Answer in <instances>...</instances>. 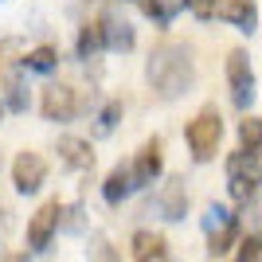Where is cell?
I'll return each instance as SVG.
<instances>
[{"label":"cell","mask_w":262,"mask_h":262,"mask_svg":"<svg viewBox=\"0 0 262 262\" xmlns=\"http://www.w3.org/2000/svg\"><path fill=\"white\" fill-rule=\"evenodd\" d=\"M196 51L188 43H176V39H164V43L153 47L149 63H145V78L153 86L157 98L164 102H176L184 98L188 90L196 86Z\"/></svg>","instance_id":"obj_1"},{"label":"cell","mask_w":262,"mask_h":262,"mask_svg":"<svg viewBox=\"0 0 262 262\" xmlns=\"http://www.w3.org/2000/svg\"><path fill=\"white\" fill-rule=\"evenodd\" d=\"M184 141H188V149H192V157H196L200 164L211 161V157L219 153V141H223V118H219L215 106H204L196 118L188 121Z\"/></svg>","instance_id":"obj_2"},{"label":"cell","mask_w":262,"mask_h":262,"mask_svg":"<svg viewBox=\"0 0 262 262\" xmlns=\"http://www.w3.org/2000/svg\"><path fill=\"white\" fill-rule=\"evenodd\" d=\"M227 188L239 204L258 196V188H262V153H251V149L231 153L227 157Z\"/></svg>","instance_id":"obj_3"},{"label":"cell","mask_w":262,"mask_h":262,"mask_svg":"<svg viewBox=\"0 0 262 262\" xmlns=\"http://www.w3.org/2000/svg\"><path fill=\"white\" fill-rule=\"evenodd\" d=\"M227 86H231V102L239 110H247L254 102V71H251V55L243 47L227 51Z\"/></svg>","instance_id":"obj_4"},{"label":"cell","mask_w":262,"mask_h":262,"mask_svg":"<svg viewBox=\"0 0 262 262\" xmlns=\"http://www.w3.org/2000/svg\"><path fill=\"white\" fill-rule=\"evenodd\" d=\"M39 114L47 121H71L78 114V90L71 82H47L43 98H39Z\"/></svg>","instance_id":"obj_5"},{"label":"cell","mask_w":262,"mask_h":262,"mask_svg":"<svg viewBox=\"0 0 262 262\" xmlns=\"http://www.w3.org/2000/svg\"><path fill=\"white\" fill-rule=\"evenodd\" d=\"M47 180V161L39 153H32V149H24V153H16V161H12V184H16V192L20 196H32V192H39Z\"/></svg>","instance_id":"obj_6"},{"label":"cell","mask_w":262,"mask_h":262,"mask_svg":"<svg viewBox=\"0 0 262 262\" xmlns=\"http://www.w3.org/2000/svg\"><path fill=\"white\" fill-rule=\"evenodd\" d=\"M59 223H63V204L47 200L43 208L32 215V223H28V251H47V243L59 231Z\"/></svg>","instance_id":"obj_7"},{"label":"cell","mask_w":262,"mask_h":262,"mask_svg":"<svg viewBox=\"0 0 262 262\" xmlns=\"http://www.w3.org/2000/svg\"><path fill=\"white\" fill-rule=\"evenodd\" d=\"M164 168V157H161V137H153V141H145L141 149H137V157H133L129 172H133V188H149L161 176Z\"/></svg>","instance_id":"obj_8"},{"label":"cell","mask_w":262,"mask_h":262,"mask_svg":"<svg viewBox=\"0 0 262 262\" xmlns=\"http://www.w3.org/2000/svg\"><path fill=\"white\" fill-rule=\"evenodd\" d=\"M59 161L67 164V168H75V172H90L94 168V145L86 141V137H59Z\"/></svg>","instance_id":"obj_9"},{"label":"cell","mask_w":262,"mask_h":262,"mask_svg":"<svg viewBox=\"0 0 262 262\" xmlns=\"http://www.w3.org/2000/svg\"><path fill=\"white\" fill-rule=\"evenodd\" d=\"M157 211H161V219H168V223L184 219V211H188V192H184V180H180V176H172V180L161 188V196H157Z\"/></svg>","instance_id":"obj_10"},{"label":"cell","mask_w":262,"mask_h":262,"mask_svg":"<svg viewBox=\"0 0 262 262\" xmlns=\"http://www.w3.org/2000/svg\"><path fill=\"white\" fill-rule=\"evenodd\" d=\"M219 16H223V20H227L231 28L247 32V35H251L254 28H258V4H254V0H223Z\"/></svg>","instance_id":"obj_11"},{"label":"cell","mask_w":262,"mask_h":262,"mask_svg":"<svg viewBox=\"0 0 262 262\" xmlns=\"http://www.w3.org/2000/svg\"><path fill=\"white\" fill-rule=\"evenodd\" d=\"M133 258L137 262H168V243L157 231H133Z\"/></svg>","instance_id":"obj_12"},{"label":"cell","mask_w":262,"mask_h":262,"mask_svg":"<svg viewBox=\"0 0 262 262\" xmlns=\"http://www.w3.org/2000/svg\"><path fill=\"white\" fill-rule=\"evenodd\" d=\"M133 192V172L125 168V164H118V168H110V176L102 180V200H106L110 208H118L121 200Z\"/></svg>","instance_id":"obj_13"},{"label":"cell","mask_w":262,"mask_h":262,"mask_svg":"<svg viewBox=\"0 0 262 262\" xmlns=\"http://www.w3.org/2000/svg\"><path fill=\"white\" fill-rule=\"evenodd\" d=\"M102 28H106V51H129L137 43L133 24H125L121 16H102Z\"/></svg>","instance_id":"obj_14"},{"label":"cell","mask_w":262,"mask_h":262,"mask_svg":"<svg viewBox=\"0 0 262 262\" xmlns=\"http://www.w3.org/2000/svg\"><path fill=\"white\" fill-rule=\"evenodd\" d=\"M75 51H78V59H94L98 51H106V28H102V20L82 24V28H78Z\"/></svg>","instance_id":"obj_15"},{"label":"cell","mask_w":262,"mask_h":262,"mask_svg":"<svg viewBox=\"0 0 262 262\" xmlns=\"http://www.w3.org/2000/svg\"><path fill=\"white\" fill-rule=\"evenodd\" d=\"M55 63H59V47H51V43H39L35 51L24 55V67H28V71H35V75L55 71Z\"/></svg>","instance_id":"obj_16"},{"label":"cell","mask_w":262,"mask_h":262,"mask_svg":"<svg viewBox=\"0 0 262 262\" xmlns=\"http://www.w3.org/2000/svg\"><path fill=\"white\" fill-rule=\"evenodd\" d=\"M231 247H239V219H235L231 227L211 231V235H208V254H211V258H223Z\"/></svg>","instance_id":"obj_17"},{"label":"cell","mask_w":262,"mask_h":262,"mask_svg":"<svg viewBox=\"0 0 262 262\" xmlns=\"http://www.w3.org/2000/svg\"><path fill=\"white\" fill-rule=\"evenodd\" d=\"M239 149L262 153V118H243L239 121Z\"/></svg>","instance_id":"obj_18"},{"label":"cell","mask_w":262,"mask_h":262,"mask_svg":"<svg viewBox=\"0 0 262 262\" xmlns=\"http://www.w3.org/2000/svg\"><path fill=\"white\" fill-rule=\"evenodd\" d=\"M141 8H145V16H149V20H157V24H172L176 8H180V0H141Z\"/></svg>","instance_id":"obj_19"},{"label":"cell","mask_w":262,"mask_h":262,"mask_svg":"<svg viewBox=\"0 0 262 262\" xmlns=\"http://www.w3.org/2000/svg\"><path fill=\"white\" fill-rule=\"evenodd\" d=\"M4 106L8 110H28V94H24V82H20V75H8L4 78Z\"/></svg>","instance_id":"obj_20"},{"label":"cell","mask_w":262,"mask_h":262,"mask_svg":"<svg viewBox=\"0 0 262 262\" xmlns=\"http://www.w3.org/2000/svg\"><path fill=\"white\" fill-rule=\"evenodd\" d=\"M231 223H235V215H231L227 208H223V204H208V211H204V231H223V227H231Z\"/></svg>","instance_id":"obj_21"},{"label":"cell","mask_w":262,"mask_h":262,"mask_svg":"<svg viewBox=\"0 0 262 262\" xmlns=\"http://www.w3.org/2000/svg\"><path fill=\"white\" fill-rule=\"evenodd\" d=\"M118 118H121V102H106V106H102V114H98L94 133H98V137H110V133H114V125H118Z\"/></svg>","instance_id":"obj_22"},{"label":"cell","mask_w":262,"mask_h":262,"mask_svg":"<svg viewBox=\"0 0 262 262\" xmlns=\"http://www.w3.org/2000/svg\"><path fill=\"white\" fill-rule=\"evenodd\" d=\"M180 4H184V8L192 12L196 20H215V16H219V8H223L219 0H180Z\"/></svg>","instance_id":"obj_23"},{"label":"cell","mask_w":262,"mask_h":262,"mask_svg":"<svg viewBox=\"0 0 262 262\" xmlns=\"http://www.w3.org/2000/svg\"><path fill=\"white\" fill-rule=\"evenodd\" d=\"M239 262H262V239L258 235L239 239Z\"/></svg>","instance_id":"obj_24"},{"label":"cell","mask_w":262,"mask_h":262,"mask_svg":"<svg viewBox=\"0 0 262 262\" xmlns=\"http://www.w3.org/2000/svg\"><path fill=\"white\" fill-rule=\"evenodd\" d=\"M4 262H28V254H8Z\"/></svg>","instance_id":"obj_25"},{"label":"cell","mask_w":262,"mask_h":262,"mask_svg":"<svg viewBox=\"0 0 262 262\" xmlns=\"http://www.w3.org/2000/svg\"><path fill=\"white\" fill-rule=\"evenodd\" d=\"M0 118H4V94H0Z\"/></svg>","instance_id":"obj_26"},{"label":"cell","mask_w":262,"mask_h":262,"mask_svg":"<svg viewBox=\"0 0 262 262\" xmlns=\"http://www.w3.org/2000/svg\"><path fill=\"white\" fill-rule=\"evenodd\" d=\"M86 4H94V0H86Z\"/></svg>","instance_id":"obj_27"}]
</instances>
